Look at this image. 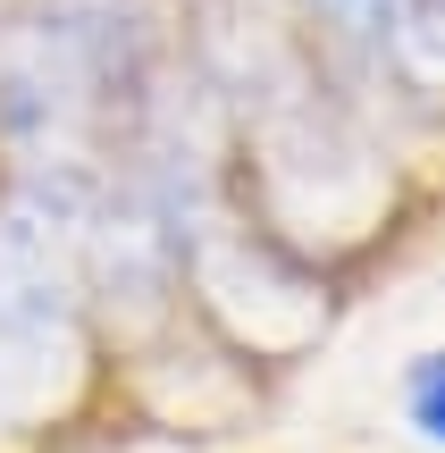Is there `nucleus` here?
<instances>
[{"instance_id": "f257e3e1", "label": "nucleus", "mask_w": 445, "mask_h": 453, "mask_svg": "<svg viewBox=\"0 0 445 453\" xmlns=\"http://www.w3.org/2000/svg\"><path fill=\"white\" fill-rule=\"evenodd\" d=\"M403 411L429 445H445V353H420L412 378H403Z\"/></svg>"}]
</instances>
